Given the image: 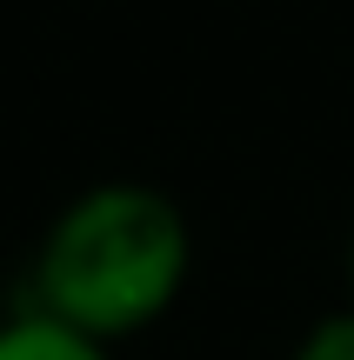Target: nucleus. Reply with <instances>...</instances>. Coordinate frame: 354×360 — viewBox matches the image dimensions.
Instances as JSON below:
<instances>
[{"mask_svg":"<svg viewBox=\"0 0 354 360\" xmlns=\"http://www.w3.org/2000/svg\"><path fill=\"white\" fill-rule=\"evenodd\" d=\"M187 274L194 227L181 200L147 180H94L40 233L27 260V307L120 347L167 321Z\"/></svg>","mask_w":354,"mask_h":360,"instance_id":"nucleus-1","label":"nucleus"},{"mask_svg":"<svg viewBox=\"0 0 354 360\" xmlns=\"http://www.w3.org/2000/svg\"><path fill=\"white\" fill-rule=\"evenodd\" d=\"M0 360H114V347L20 300L13 314H0Z\"/></svg>","mask_w":354,"mask_h":360,"instance_id":"nucleus-2","label":"nucleus"},{"mask_svg":"<svg viewBox=\"0 0 354 360\" xmlns=\"http://www.w3.org/2000/svg\"><path fill=\"white\" fill-rule=\"evenodd\" d=\"M288 360H354V300L334 307V314H321V321L294 340Z\"/></svg>","mask_w":354,"mask_h":360,"instance_id":"nucleus-3","label":"nucleus"},{"mask_svg":"<svg viewBox=\"0 0 354 360\" xmlns=\"http://www.w3.org/2000/svg\"><path fill=\"white\" fill-rule=\"evenodd\" d=\"M348 300H354V227H348Z\"/></svg>","mask_w":354,"mask_h":360,"instance_id":"nucleus-4","label":"nucleus"}]
</instances>
